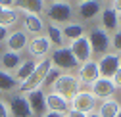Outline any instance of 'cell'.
<instances>
[{
	"label": "cell",
	"instance_id": "d590c367",
	"mask_svg": "<svg viewBox=\"0 0 121 117\" xmlns=\"http://www.w3.org/2000/svg\"><path fill=\"white\" fill-rule=\"evenodd\" d=\"M86 117H100V115H98V111H94V113H90V115H86Z\"/></svg>",
	"mask_w": 121,
	"mask_h": 117
},
{
	"label": "cell",
	"instance_id": "1f68e13d",
	"mask_svg": "<svg viewBox=\"0 0 121 117\" xmlns=\"http://www.w3.org/2000/svg\"><path fill=\"white\" fill-rule=\"evenodd\" d=\"M65 117H86L85 113H81V111H75V109H69L67 113H65Z\"/></svg>",
	"mask_w": 121,
	"mask_h": 117
},
{
	"label": "cell",
	"instance_id": "83f0119b",
	"mask_svg": "<svg viewBox=\"0 0 121 117\" xmlns=\"http://www.w3.org/2000/svg\"><path fill=\"white\" fill-rule=\"evenodd\" d=\"M112 48L115 54H121V29H117L112 37Z\"/></svg>",
	"mask_w": 121,
	"mask_h": 117
},
{
	"label": "cell",
	"instance_id": "cb8c5ba5",
	"mask_svg": "<svg viewBox=\"0 0 121 117\" xmlns=\"http://www.w3.org/2000/svg\"><path fill=\"white\" fill-rule=\"evenodd\" d=\"M46 38L50 40V44H54L56 48H64V46H65L62 29H60L58 25H48V29H46Z\"/></svg>",
	"mask_w": 121,
	"mask_h": 117
},
{
	"label": "cell",
	"instance_id": "5bb4252c",
	"mask_svg": "<svg viewBox=\"0 0 121 117\" xmlns=\"http://www.w3.org/2000/svg\"><path fill=\"white\" fill-rule=\"evenodd\" d=\"M100 23H102V29L106 33H115L119 29V21H117V10L113 6H106L102 8L100 12Z\"/></svg>",
	"mask_w": 121,
	"mask_h": 117
},
{
	"label": "cell",
	"instance_id": "7a4b0ae2",
	"mask_svg": "<svg viewBox=\"0 0 121 117\" xmlns=\"http://www.w3.org/2000/svg\"><path fill=\"white\" fill-rule=\"evenodd\" d=\"M79 90H81L79 79L75 77V75H69V73H62L60 79L56 81V84L52 86L50 92H56V94H60V96H64L67 102H71V98L77 94Z\"/></svg>",
	"mask_w": 121,
	"mask_h": 117
},
{
	"label": "cell",
	"instance_id": "3957f363",
	"mask_svg": "<svg viewBox=\"0 0 121 117\" xmlns=\"http://www.w3.org/2000/svg\"><path fill=\"white\" fill-rule=\"evenodd\" d=\"M88 38V44H90V50H92V54H98L100 58L106 56L110 50H112V37L104 31V29H90V33L86 35Z\"/></svg>",
	"mask_w": 121,
	"mask_h": 117
},
{
	"label": "cell",
	"instance_id": "4dcf8cb0",
	"mask_svg": "<svg viewBox=\"0 0 121 117\" xmlns=\"http://www.w3.org/2000/svg\"><path fill=\"white\" fill-rule=\"evenodd\" d=\"M8 29L6 27H0V42H6V38H8Z\"/></svg>",
	"mask_w": 121,
	"mask_h": 117
},
{
	"label": "cell",
	"instance_id": "52a82bcc",
	"mask_svg": "<svg viewBox=\"0 0 121 117\" xmlns=\"http://www.w3.org/2000/svg\"><path fill=\"white\" fill-rule=\"evenodd\" d=\"M25 98L29 102V109H31V115L33 117H44V115L48 113V108H46V92H44L42 88L27 92Z\"/></svg>",
	"mask_w": 121,
	"mask_h": 117
},
{
	"label": "cell",
	"instance_id": "9a60e30c",
	"mask_svg": "<svg viewBox=\"0 0 121 117\" xmlns=\"http://www.w3.org/2000/svg\"><path fill=\"white\" fill-rule=\"evenodd\" d=\"M27 44H29V38H27V33H25V31H13V33H10L8 38H6V48H8V52L19 54L21 50L27 48Z\"/></svg>",
	"mask_w": 121,
	"mask_h": 117
},
{
	"label": "cell",
	"instance_id": "ba28073f",
	"mask_svg": "<svg viewBox=\"0 0 121 117\" xmlns=\"http://www.w3.org/2000/svg\"><path fill=\"white\" fill-rule=\"evenodd\" d=\"M96 63H98V73H100L102 79H112L115 75V71L121 67L119 54H115V52H108L106 56H102Z\"/></svg>",
	"mask_w": 121,
	"mask_h": 117
},
{
	"label": "cell",
	"instance_id": "d6a6232c",
	"mask_svg": "<svg viewBox=\"0 0 121 117\" xmlns=\"http://www.w3.org/2000/svg\"><path fill=\"white\" fill-rule=\"evenodd\" d=\"M112 6H113V8L117 10V12H121V0H117V2H113Z\"/></svg>",
	"mask_w": 121,
	"mask_h": 117
},
{
	"label": "cell",
	"instance_id": "74e56055",
	"mask_svg": "<svg viewBox=\"0 0 121 117\" xmlns=\"http://www.w3.org/2000/svg\"><path fill=\"white\" fill-rule=\"evenodd\" d=\"M2 10H4V8H2V4H0V12H2Z\"/></svg>",
	"mask_w": 121,
	"mask_h": 117
},
{
	"label": "cell",
	"instance_id": "836d02e7",
	"mask_svg": "<svg viewBox=\"0 0 121 117\" xmlns=\"http://www.w3.org/2000/svg\"><path fill=\"white\" fill-rule=\"evenodd\" d=\"M44 117H64V115H60V113H52V111H48Z\"/></svg>",
	"mask_w": 121,
	"mask_h": 117
},
{
	"label": "cell",
	"instance_id": "7402d4cb",
	"mask_svg": "<svg viewBox=\"0 0 121 117\" xmlns=\"http://www.w3.org/2000/svg\"><path fill=\"white\" fill-rule=\"evenodd\" d=\"M2 67H4V71L8 73V71H17V67L21 65V56L19 54H16V52H4L2 54Z\"/></svg>",
	"mask_w": 121,
	"mask_h": 117
},
{
	"label": "cell",
	"instance_id": "5b68a950",
	"mask_svg": "<svg viewBox=\"0 0 121 117\" xmlns=\"http://www.w3.org/2000/svg\"><path fill=\"white\" fill-rule=\"evenodd\" d=\"M96 106H98V100L92 96V92L90 90H79L77 94H75L69 102V108L75 109V111H81L85 115H90L96 111Z\"/></svg>",
	"mask_w": 121,
	"mask_h": 117
},
{
	"label": "cell",
	"instance_id": "ac0fdd59",
	"mask_svg": "<svg viewBox=\"0 0 121 117\" xmlns=\"http://www.w3.org/2000/svg\"><path fill=\"white\" fill-rule=\"evenodd\" d=\"M62 35H64V40L71 44V42H75L77 38L85 37V25H81V23H77V21H69V23L64 25Z\"/></svg>",
	"mask_w": 121,
	"mask_h": 117
},
{
	"label": "cell",
	"instance_id": "30bf717a",
	"mask_svg": "<svg viewBox=\"0 0 121 117\" xmlns=\"http://www.w3.org/2000/svg\"><path fill=\"white\" fill-rule=\"evenodd\" d=\"M90 92L96 100H110L115 92V86L112 83V79H102L98 77L92 84H90Z\"/></svg>",
	"mask_w": 121,
	"mask_h": 117
},
{
	"label": "cell",
	"instance_id": "ffe728a7",
	"mask_svg": "<svg viewBox=\"0 0 121 117\" xmlns=\"http://www.w3.org/2000/svg\"><path fill=\"white\" fill-rule=\"evenodd\" d=\"M121 109V104L115 100V98H110V100H104L100 108H98V115L100 117H117Z\"/></svg>",
	"mask_w": 121,
	"mask_h": 117
},
{
	"label": "cell",
	"instance_id": "f1b7e54d",
	"mask_svg": "<svg viewBox=\"0 0 121 117\" xmlns=\"http://www.w3.org/2000/svg\"><path fill=\"white\" fill-rule=\"evenodd\" d=\"M112 83H113V86H115V88H121V67L115 71V75L112 77Z\"/></svg>",
	"mask_w": 121,
	"mask_h": 117
},
{
	"label": "cell",
	"instance_id": "d6986e66",
	"mask_svg": "<svg viewBox=\"0 0 121 117\" xmlns=\"http://www.w3.org/2000/svg\"><path fill=\"white\" fill-rule=\"evenodd\" d=\"M23 25H25V33H31L33 37H39L44 31V21H42L40 16L25 13V16H23Z\"/></svg>",
	"mask_w": 121,
	"mask_h": 117
},
{
	"label": "cell",
	"instance_id": "2e32d148",
	"mask_svg": "<svg viewBox=\"0 0 121 117\" xmlns=\"http://www.w3.org/2000/svg\"><path fill=\"white\" fill-rule=\"evenodd\" d=\"M46 108L48 111L52 113H60V115H65L71 108H69V102L64 98V96H60L56 92H48L46 94Z\"/></svg>",
	"mask_w": 121,
	"mask_h": 117
},
{
	"label": "cell",
	"instance_id": "8d00e7d4",
	"mask_svg": "<svg viewBox=\"0 0 121 117\" xmlns=\"http://www.w3.org/2000/svg\"><path fill=\"white\" fill-rule=\"evenodd\" d=\"M117 117H121V109H119V113H117Z\"/></svg>",
	"mask_w": 121,
	"mask_h": 117
},
{
	"label": "cell",
	"instance_id": "277c9868",
	"mask_svg": "<svg viewBox=\"0 0 121 117\" xmlns=\"http://www.w3.org/2000/svg\"><path fill=\"white\" fill-rule=\"evenodd\" d=\"M46 17L50 23H69L71 16H73V8L69 2H62V0H56V2L46 4Z\"/></svg>",
	"mask_w": 121,
	"mask_h": 117
},
{
	"label": "cell",
	"instance_id": "f35d334b",
	"mask_svg": "<svg viewBox=\"0 0 121 117\" xmlns=\"http://www.w3.org/2000/svg\"><path fill=\"white\" fill-rule=\"evenodd\" d=\"M119 60H121V54H119Z\"/></svg>",
	"mask_w": 121,
	"mask_h": 117
},
{
	"label": "cell",
	"instance_id": "8992f818",
	"mask_svg": "<svg viewBox=\"0 0 121 117\" xmlns=\"http://www.w3.org/2000/svg\"><path fill=\"white\" fill-rule=\"evenodd\" d=\"M50 60H52V65L60 71H71V69H77L79 63L77 60L73 58L69 46H64V48H56L50 56Z\"/></svg>",
	"mask_w": 121,
	"mask_h": 117
},
{
	"label": "cell",
	"instance_id": "603a6c76",
	"mask_svg": "<svg viewBox=\"0 0 121 117\" xmlns=\"http://www.w3.org/2000/svg\"><path fill=\"white\" fill-rule=\"evenodd\" d=\"M19 8H21L25 13L40 16V12H44V8H46V2H42V0H21V2H19Z\"/></svg>",
	"mask_w": 121,
	"mask_h": 117
},
{
	"label": "cell",
	"instance_id": "e575fe53",
	"mask_svg": "<svg viewBox=\"0 0 121 117\" xmlns=\"http://www.w3.org/2000/svg\"><path fill=\"white\" fill-rule=\"evenodd\" d=\"M117 21H119V27H121V12H117Z\"/></svg>",
	"mask_w": 121,
	"mask_h": 117
},
{
	"label": "cell",
	"instance_id": "ab89813d",
	"mask_svg": "<svg viewBox=\"0 0 121 117\" xmlns=\"http://www.w3.org/2000/svg\"><path fill=\"white\" fill-rule=\"evenodd\" d=\"M64 117H65V115H64Z\"/></svg>",
	"mask_w": 121,
	"mask_h": 117
},
{
	"label": "cell",
	"instance_id": "484cf974",
	"mask_svg": "<svg viewBox=\"0 0 121 117\" xmlns=\"http://www.w3.org/2000/svg\"><path fill=\"white\" fill-rule=\"evenodd\" d=\"M19 19V13L17 10H2L0 12V27H12L13 23H16Z\"/></svg>",
	"mask_w": 121,
	"mask_h": 117
},
{
	"label": "cell",
	"instance_id": "6da1fadb",
	"mask_svg": "<svg viewBox=\"0 0 121 117\" xmlns=\"http://www.w3.org/2000/svg\"><path fill=\"white\" fill-rule=\"evenodd\" d=\"M52 69V60L50 58H42L40 62H37V67L35 71L31 73V77H29L27 81H23L17 88L21 90V94H27V92H31V90H37L40 88V84L44 81V77H46V73Z\"/></svg>",
	"mask_w": 121,
	"mask_h": 117
},
{
	"label": "cell",
	"instance_id": "9c48e42d",
	"mask_svg": "<svg viewBox=\"0 0 121 117\" xmlns=\"http://www.w3.org/2000/svg\"><path fill=\"white\" fill-rule=\"evenodd\" d=\"M98 77H100L98 63H96L94 60H88V62H85V63H81V65L77 67V79H79L81 84H88V86H90Z\"/></svg>",
	"mask_w": 121,
	"mask_h": 117
},
{
	"label": "cell",
	"instance_id": "d4e9b609",
	"mask_svg": "<svg viewBox=\"0 0 121 117\" xmlns=\"http://www.w3.org/2000/svg\"><path fill=\"white\" fill-rule=\"evenodd\" d=\"M19 86V83L13 79V75L6 73L4 69H0V92H12Z\"/></svg>",
	"mask_w": 121,
	"mask_h": 117
},
{
	"label": "cell",
	"instance_id": "8fae6325",
	"mask_svg": "<svg viewBox=\"0 0 121 117\" xmlns=\"http://www.w3.org/2000/svg\"><path fill=\"white\" fill-rule=\"evenodd\" d=\"M69 50L73 54V58L77 60V63H85L90 60V56H92V50H90V44H88V38L86 37H81L77 38L75 42H71L69 44Z\"/></svg>",
	"mask_w": 121,
	"mask_h": 117
},
{
	"label": "cell",
	"instance_id": "7c38bea8",
	"mask_svg": "<svg viewBox=\"0 0 121 117\" xmlns=\"http://www.w3.org/2000/svg\"><path fill=\"white\" fill-rule=\"evenodd\" d=\"M8 108H10V115H13V117H33L31 109H29V102H27L25 94H21V92L12 96Z\"/></svg>",
	"mask_w": 121,
	"mask_h": 117
},
{
	"label": "cell",
	"instance_id": "f546056e",
	"mask_svg": "<svg viewBox=\"0 0 121 117\" xmlns=\"http://www.w3.org/2000/svg\"><path fill=\"white\" fill-rule=\"evenodd\" d=\"M0 117H10V108L4 100H0Z\"/></svg>",
	"mask_w": 121,
	"mask_h": 117
},
{
	"label": "cell",
	"instance_id": "e0dca14e",
	"mask_svg": "<svg viewBox=\"0 0 121 117\" xmlns=\"http://www.w3.org/2000/svg\"><path fill=\"white\" fill-rule=\"evenodd\" d=\"M100 12H102V4L96 2V0H83V2H79V16L85 21L98 17Z\"/></svg>",
	"mask_w": 121,
	"mask_h": 117
},
{
	"label": "cell",
	"instance_id": "4316f807",
	"mask_svg": "<svg viewBox=\"0 0 121 117\" xmlns=\"http://www.w3.org/2000/svg\"><path fill=\"white\" fill-rule=\"evenodd\" d=\"M60 75H62V71L56 69V67H52V69L46 73V77H44V81H42V84H40V88H42V90H44V88L52 90V86L56 84V81L60 79Z\"/></svg>",
	"mask_w": 121,
	"mask_h": 117
},
{
	"label": "cell",
	"instance_id": "44dd1931",
	"mask_svg": "<svg viewBox=\"0 0 121 117\" xmlns=\"http://www.w3.org/2000/svg\"><path fill=\"white\" fill-rule=\"evenodd\" d=\"M35 67H37V62H35V60H25V62H21V65L17 67V71L13 73V79L21 84L23 81H27L29 77H31V73L35 71Z\"/></svg>",
	"mask_w": 121,
	"mask_h": 117
},
{
	"label": "cell",
	"instance_id": "4fadbf2b",
	"mask_svg": "<svg viewBox=\"0 0 121 117\" xmlns=\"http://www.w3.org/2000/svg\"><path fill=\"white\" fill-rule=\"evenodd\" d=\"M50 40L46 38V35H39V37H33L31 40H29V44H27V50L31 56L35 58H44L48 52H50Z\"/></svg>",
	"mask_w": 121,
	"mask_h": 117
}]
</instances>
